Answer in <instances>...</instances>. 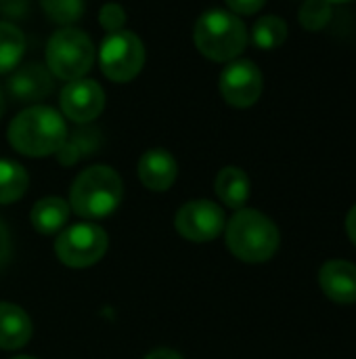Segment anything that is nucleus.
<instances>
[{"label":"nucleus","mask_w":356,"mask_h":359,"mask_svg":"<svg viewBox=\"0 0 356 359\" xmlns=\"http://www.w3.org/2000/svg\"><path fill=\"white\" fill-rule=\"evenodd\" d=\"M67 139L63 116L46 105H34L21 111L8 126L10 145L29 158L57 154Z\"/></svg>","instance_id":"nucleus-1"},{"label":"nucleus","mask_w":356,"mask_h":359,"mask_svg":"<svg viewBox=\"0 0 356 359\" xmlns=\"http://www.w3.org/2000/svg\"><path fill=\"white\" fill-rule=\"evenodd\" d=\"M193 38L197 50L212 61H233L248 44L243 21L235 13L222 8L204 13L195 23Z\"/></svg>","instance_id":"nucleus-2"},{"label":"nucleus","mask_w":356,"mask_h":359,"mask_svg":"<svg viewBox=\"0 0 356 359\" xmlns=\"http://www.w3.org/2000/svg\"><path fill=\"white\" fill-rule=\"evenodd\" d=\"M227 244L237 259L245 263H264L279 248V231L262 212L243 208L227 227Z\"/></svg>","instance_id":"nucleus-3"},{"label":"nucleus","mask_w":356,"mask_h":359,"mask_svg":"<svg viewBox=\"0 0 356 359\" xmlns=\"http://www.w3.org/2000/svg\"><path fill=\"white\" fill-rule=\"evenodd\" d=\"M122 202V179L109 166H90L71 185L69 206L76 215L99 219L111 215Z\"/></svg>","instance_id":"nucleus-4"},{"label":"nucleus","mask_w":356,"mask_h":359,"mask_svg":"<svg viewBox=\"0 0 356 359\" xmlns=\"http://www.w3.org/2000/svg\"><path fill=\"white\" fill-rule=\"evenodd\" d=\"M94 63L92 40L73 27L59 29L46 44V67L52 76L71 82L84 78Z\"/></svg>","instance_id":"nucleus-5"},{"label":"nucleus","mask_w":356,"mask_h":359,"mask_svg":"<svg viewBox=\"0 0 356 359\" xmlns=\"http://www.w3.org/2000/svg\"><path fill=\"white\" fill-rule=\"evenodd\" d=\"M99 61L111 82H130L145 65V46L132 32H111L101 44Z\"/></svg>","instance_id":"nucleus-6"},{"label":"nucleus","mask_w":356,"mask_h":359,"mask_svg":"<svg viewBox=\"0 0 356 359\" xmlns=\"http://www.w3.org/2000/svg\"><path fill=\"white\" fill-rule=\"evenodd\" d=\"M55 252L61 263L69 267H88L103 259L107 252V233L92 223H78L65 229L57 242Z\"/></svg>","instance_id":"nucleus-7"},{"label":"nucleus","mask_w":356,"mask_h":359,"mask_svg":"<svg viewBox=\"0 0 356 359\" xmlns=\"http://www.w3.org/2000/svg\"><path fill=\"white\" fill-rule=\"evenodd\" d=\"M220 93L233 107H250L262 95V74L256 63L231 61L220 74Z\"/></svg>","instance_id":"nucleus-8"},{"label":"nucleus","mask_w":356,"mask_h":359,"mask_svg":"<svg viewBox=\"0 0 356 359\" xmlns=\"http://www.w3.org/2000/svg\"><path fill=\"white\" fill-rule=\"evenodd\" d=\"M225 227V212L208 200L185 204L176 215V229L191 242H210Z\"/></svg>","instance_id":"nucleus-9"},{"label":"nucleus","mask_w":356,"mask_h":359,"mask_svg":"<svg viewBox=\"0 0 356 359\" xmlns=\"http://www.w3.org/2000/svg\"><path fill=\"white\" fill-rule=\"evenodd\" d=\"M105 107V93L94 80L78 78L65 84L61 90L63 116L71 122L86 124L92 122Z\"/></svg>","instance_id":"nucleus-10"},{"label":"nucleus","mask_w":356,"mask_h":359,"mask_svg":"<svg viewBox=\"0 0 356 359\" xmlns=\"http://www.w3.org/2000/svg\"><path fill=\"white\" fill-rule=\"evenodd\" d=\"M52 90V78L42 63H27L19 67L8 80V93L21 103H34L48 97Z\"/></svg>","instance_id":"nucleus-11"},{"label":"nucleus","mask_w":356,"mask_h":359,"mask_svg":"<svg viewBox=\"0 0 356 359\" xmlns=\"http://www.w3.org/2000/svg\"><path fill=\"white\" fill-rule=\"evenodd\" d=\"M319 282L323 292L340 303L350 305L356 301V265L348 261H329L323 265L319 273Z\"/></svg>","instance_id":"nucleus-12"},{"label":"nucleus","mask_w":356,"mask_h":359,"mask_svg":"<svg viewBox=\"0 0 356 359\" xmlns=\"http://www.w3.org/2000/svg\"><path fill=\"white\" fill-rule=\"evenodd\" d=\"M178 166L172 154L164 149H151L138 160V179L147 189L166 191L176 181Z\"/></svg>","instance_id":"nucleus-13"},{"label":"nucleus","mask_w":356,"mask_h":359,"mask_svg":"<svg viewBox=\"0 0 356 359\" xmlns=\"http://www.w3.org/2000/svg\"><path fill=\"white\" fill-rule=\"evenodd\" d=\"M31 337V322L23 309L0 303V349H19Z\"/></svg>","instance_id":"nucleus-14"},{"label":"nucleus","mask_w":356,"mask_h":359,"mask_svg":"<svg viewBox=\"0 0 356 359\" xmlns=\"http://www.w3.org/2000/svg\"><path fill=\"white\" fill-rule=\"evenodd\" d=\"M216 194L229 208H241L250 198V179L241 168L227 166L216 177Z\"/></svg>","instance_id":"nucleus-15"},{"label":"nucleus","mask_w":356,"mask_h":359,"mask_svg":"<svg viewBox=\"0 0 356 359\" xmlns=\"http://www.w3.org/2000/svg\"><path fill=\"white\" fill-rule=\"evenodd\" d=\"M69 217V204L61 198H44L31 208V225L40 233H57Z\"/></svg>","instance_id":"nucleus-16"},{"label":"nucleus","mask_w":356,"mask_h":359,"mask_svg":"<svg viewBox=\"0 0 356 359\" xmlns=\"http://www.w3.org/2000/svg\"><path fill=\"white\" fill-rule=\"evenodd\" d=\"M25 50V38L8 21H0V74H6L17 67Z\"/></svg>","instance_id":"nucleus-17"},{"label":"nucleus","mask_w":356,"mask_h":359,"mask_svg":"<svg viewBox=\"0 0 356 359\" xmlns=\"http://www.w3.org/2000/svg\"><path fill=\"white\" fill-rule=\"evenodd\" d=\"M27 183L29 179L23 166L10 160H0V204H10L19 200L25 194Z\"/></svg>","instance_id":"nucleus-18"},{"label":"nucleus","mask_w":356,"mask_h":359,"mask_svg":"<svg viewBox=\"0 0 356 359\" xmlns=\"http://www.w3.org/2000/svg\"><path fill=\"white\" fill-rule=\"evenodd\" d=\"M285 38H287V23L275 15L260 17L252 29V40L262 50H273V48L281 46L285 42Z\"/></svg>","instance_id":"nucleus-19"},{"label":"nucleus","mask_w":356,"mask_h":359,"mask_svg":"<svg viewBox=\"0 0 356 359\" xmlns=\"http://www.w3.org/2000/svg\"><path fill=\"white\" fill-rule=\"evenodd\" d=\"M46 17L55 23L67 25L82 17L84 2L82 0H40Z\"/></svg>","instance_id":"nucleus-20"},{"label":"nucleus","mask_w":356,"mask_h":359,"mask_svg":"<svg viewBox=\"0 0 356 359\" xmlns=\"http://www.w3.org/2000/svg\"><path fill=\"white\" fill-rule=\"evenodd\" d=\"M332 19V2L327 0H306L300 8V23L308 32L323 29Z\"/></svg>","instance_id":"nucleus-21"},{"label":"nucleus","mask_w":356,"mask_h":359,"mask_svg":"<svg viewBox=\"0 0 356 359\" xmlns=\"http://www.w3.org/2000/svg\"><path fill=\"white\" fill-rule=\"evenodd\" d=\"M99 21H101V25H103L109 34H111V32H120V29H124L126 13H124V8H122L120 4L109 2V4H105V6L101 8Z\"/></svg>","instance_id":"nucleus-22"},{"label":"nucleus","mask_w":356,"mask_h":359,"mask_svg":"<svg viewBox=\"0 0 356 359\" xmlns=\"http://www.w3.org/2000/svg\"><path fill=\"white\" fill-rule=\"evenodd\" d=\"M264 2L266 0H227L231 11L237 15H254L264 6Z\"/></svg>","instance_id":"nucleus-23"},{"label":"nucleus","mask_w":356,"mask_h":359,"mask_svg":"<svg viewBox=\"0 0 356 359\" xmlns=\"http://www.w3.org/2000/svg\"><path fill=\"white\" fill-rule=\"evenodd\" d=\"M0 13H4L10 19L25 17V13H27V0H0Z\"/></svg>","instance_id":"nucleus-24"},{"label":"nucleus","mask_w":356,"mask_h":359,"mask_svg":"<svg viewBox=\"0 0 356 359\" xmlns=\"http://www.w3.org/2000/svg\"><path fill=\"white\" fill-rule=\"evenodd\" d=\"M10 255H13V246H10V236H8V229L6 225L0 221V269L10 261Z\"/></svg>","instance_id":"nucleus-25"},{"label":"nucleus","mask_w":356,"mask_h":359,"mask_svg":"<svg viewBox=\"0 0 356 359\" xmlns=\"http://www.w3.org/2000/svg\"><path fill=\"white\" fill-rule=\"evenodd\" d=\"M145 359H183L176 351L172 349H157V351H151Z\"/></svg>","instance_id":"nucleus-26"},{"label":"nucleus","mask_w":356,"mask_h":359,"mask_svg":"<svg viewBox=\"0 0 356 359\" xmlns=\"http://www.w3.org/2000/svg\"><path fill=\"white\" fill-rule=\"evenodd\" d=\"M346 229H348V236L350 240L356 244V206L348 212V219H346Z\"/></svg>","instance_id":"nucleus-27"},{"label":"nucleus","mask_w":356,"mask_h":359,"mask_svg":"<svg viewBox=\"0 0 356 359\" xmlns=\"http://www.w3.org/2000/svg\"><path fill=\"white\" fill-rule=\"evenodd\" d=\"M2 111H4V99H2V90H0V116H2Z\"/></svg>","instance_id":"nucleus-28"},{"label":"nucleus","mask_w":356,"mask_h":359,"mask_svg":"<svg viewBox=\"0 0 356 359\" xmlns=\"http://www.w3.org/2000/svg\"><path fill=\"white\" fill-rule=\"evenodd\" d=\"M327 2H350V0H327Z\"/></svg>","instance_id":"nucleus-29"},{"label":"nucleus","mask_w":356,"mask_h":359,"mask_svg":"<svg viewBox=\"0 0 356 359\" xmlns=\"http://www.w3.org/2000/svg\"><path fill=\"white\" fill-rule=\"evenodd\" d=\"M13 359H34V358H27V355H21V358H13Z\"/></svg>","instance_id":"nucleus-30"}]
</instances>
